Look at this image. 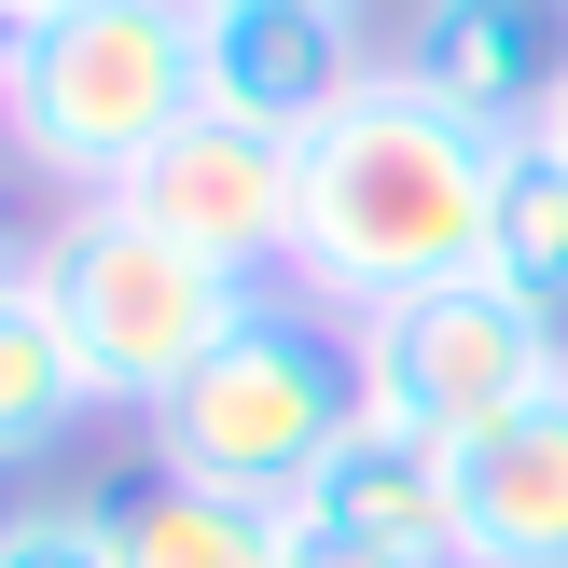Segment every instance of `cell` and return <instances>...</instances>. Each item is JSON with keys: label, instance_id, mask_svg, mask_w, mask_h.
Segmentation results:
<instances>
[{"label": "cell", "instance_id": "7a4b0ae2", "mask_svg": "<svg viewBox=\"0 0 568 568\" xmlns=\"http://www.w3.org/2000/svg\"><path fill=\"white\" fill-rule=\"evenodd\" d=\"M194 111H209L194 0H55L0 55V153L28 181H55L70 209L83 194H125Z\"/></svg>", "mask_w": 568, "mask_h": 568}, {"label": "cell", "instance_id": "4fadbf2b", "mask_svg": "<svg viewBox=\"0 0 568 568\" xmlns=\"http://www.w3.org/2000/svg\"><path fill=\"white\" fill-rule=\"evenodd\" d=\"M486 277H514L527 305H555V320H568V166L541 153V139H514V166H499Z\"/></svg>", "mask_w": 568, "mask_h": 568}, {"label": "cell", "instance_id": "9a60e30c", "mask_svg": "<svg viewBox=\"0 0 568 568\" xmlns=\"http://www.w3.org/2000/svg\"><path fill=\"white\" fill-rule=\"evenodd\" d=\"M292 568H444V555H388V541H333V527H292Z\"/></svg>", "mask_w": 568, "mask_h": 568}, {"label": "cell", "instance_id": "ba28073f", "mask_svg": "<svg viewBox=\"0 0 568 568\" xmlns=\"http://www.w3.org/2000/svg\"><path fill=\"white\" fill-rule=\"evenodd\" d=\"M388 70H403L416 98H444L458 125L527 139L541 98H555V70H568V0H403Z\"/></svg>", "mask_w": 568, "mask_h": 568}, {"label": "cell", "instance_id": "52a82bcc", "mask_svg": "<svg viewBox=\"0 0 568 568\" xmlns=\"http://www.w3.org/2000/svg\"><path fill=\"white\" fill-rule=\"evenodd\" d=\"M194 70H209V111L305 139L388 55H375V0H194Z\"/></svg>", "mask_w": 568, "mask_h": 568}, {"label": "cell", "instance_id": "6da1fadb", "mask_svg": "<svg viewBox=\"0 0 568 568\" xmlns=\"http://www.w3.org/2000/svg\"><path fill=\"white\" fill-rule=\"evenodd\" d=\"M305 209H292V277L320 320H375L403 292H444V277H486V222H499V166L514 139L458 125L444 98H416L403 70H375L361 98H333L320 125L292 139Z\"/></svg>", "mask_w": 568, "mask_h": 568}, {"label": "cell", "instance_id": "9c48e42d", "mask_svg": "<svg viewBox=\"0 0 568 568\" xmlns=\"http://www.w3.org/2000/svg\"><path fill=\"white\" fill-rule=\"evenodd\" d=\"M444 499H458V568H568V388L444 444Z\"/></svg>", "mask_w": 568, "mask_h": 568}, {"label": "cell", "instance_id": "e0dca14e", "mask_svg": "<svg viewBox=\"0 0 568 568\" xmlns=\"http://www.w3.org/2000/svg\"><path fill=\"white\" fill-rule=\"evenodd\" d=\"M0 527H14V514H0Z\"/></svg>", "mask_w": 568, "mask_h": 568}, {"label": "cell", "instance_id": "8fae6325", "mask_svg": "<svg viewBox=\"0 0 568 568\" xmlns=\"http://www.w3.org/2000/svg\"><path fill=\"white\" fill-rule=\"evenodd\" d=\"M98 541H111V568H292V514L139 458L125 486H98Z\"/></svg>", "mask_w": 568, "mask_h": 568}, {"label": "cell", "instance_id": "30bf717a", "mask_svg": "<svg viewBox=\"0 0 568 568\" xmlns=\"http://www.w3.org/2000/svg\"><path fill=\"white\" fill-rule=\"evenodd\" d=\"M292 527H333V541H388V555H444V568H458L444 444H416L403 416H361V430L320 458V486L292 499Z\"/></svg>", "mask_w": 568, "mask_h": 568}, {"label": "cell", "instance_id": "8992f818", "mask_svg": "<svg viewBox=\"0 0 568 568\" xmlns=\"http://www.w3.org/2000/svg\"><path fill=\"white\" fill-rule=\"evenodd\" d=\"M125 209L153 222V236H181L194 264L250 277V292H277L292 277V209H305V166L277 125H236V111H194L181 139H166L153 166L125 181Z\"/></svg>", "mask_w": 568, "mask_h": 568}, {"label": "cell", "instance_id": "7c38bea8", "mask_svg": "<svg viewBox=\"0 0 568 568\" xmlns=\"http://www.w3.org/2000/svg\"><path fill=\"white\" fill-rule=\"evenodd\" d=\"M83 416H111L98 403V375H83V347H70V320L42 305V277H0V471H28V458H55V444L83 430Z\"/></svg>", "mask_w": 568, "mask_h": 568}, {"label": "cell", "instance_id": "3957f363", "mask_svg": "<svg viewBox=\"0 0 568 568\" xmlns=\"http://www.w3.org/2000/svg\"><path fill=\"white\" fill-rule=\"evenodd\" d=\"M153 471L181 486H222V499H264L292 514L320 486V458L361 430V361H347V320H320L305 292H264L153 416Z\"/></svg>", "mask_w": 568, "mask_h": 568}, {"label": "cell", "instance_id": "277c9868", "mask_svg": "<svg viewBox=\"0 0 568 568\" xmlns=\"http://www.w3.org/2000/svg\"><path fill=\"white\" fill-rule=\"evenodd\" d=\"M28 277H42V305L70 320L83 375H98L111 416H153L166 388L194 375V361L222 347V333L250 320V277L194 264L181 236H153V222L125 209V194H83V209H55L42 236H28Z\"/></svg>", "mask_w": 568, "mask_h": 568}, {"label": "cell", "instance_id": "5b68a950", "mask_svg": "<svg viewBox=\"0 0 568 568\" xmlns=\"http://www.w3.org/2000/svg\"><path fill=\"white\" fill-rule=\"evenodd\" d=\"M347 361H361V416H403L416 444H471L541 388H568V320L527 305L514 277H444V292L347 320Z\"/></svg>", "mask_w": 568, "mask_h": 568}, {"label": "cell", "instance_id": "2e32d148", "mask_svg": "<svg viewBox=\"0 0 568 568\" xmlns=\"http://www.w3.org/2000/svg\"><path fill=\"white\" fill-rule=\"evenodd\" d=\"M527 139H541V153L568 166V70H555V98H541V125H527Z\"/></svg>", "mask_w": 568, "mask_h": 568}, {"label": "cell", "instance_id": "5bb4252c", "mask_svg": "<svg viewBox=\"0 0 568 568\" xmlns=\"http://www.w3.org/2000/svg\"><path fill=\"white\" fill-rule=\"evenodd\" d=\"M0 568H111L98 499H42V514H14V527H0Z\"/></svg>", "mask_w": 568, "mask_h": 568}]
</instances>
